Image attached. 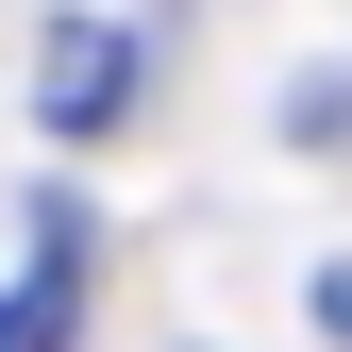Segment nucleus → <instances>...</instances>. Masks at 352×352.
Wrapping results in <instances>:
<instances>
[{
    "mask_svg": "<svg viewBox=\"0 0 352 352\" xmlns=\"http://www.w3.org/2000/svg\"><path fill=\"white\" fill-rule=\"evenodd\" d=\"M135 118V34L118 17H51V51H34V135H118Z\"/></svg>",
    "mask_w": 352,
    "mask_h": 352,
    "instance_id": "obj_1",
    "label": "nucleus"
},
{
    "mask_svg": "<svg viewBox=\"0 0 352 352\" xmlns=\"http://www.w3.org/2000/svg\"><path fill=\"white\" fill-rule=\"evenodd\" d=\"M67 336H84V218L34 201L17 269H0V352H67Z\"/></svg>",
    "mask_w": 352,
    "mask_h": 352,
    "instance_id": "obj_2",
    "label": "nucleus"
},
{
    "mask_svg": "<svg viewBox=\"0 0 352 352\" xmlns=\"http://www.w3.org/2000/svg\"><path fill=\"white\" fill-rule=\"evenodd\" d=\"M319 336H352V269H319Z\"/></svg>",
    "mask_w": 352,
    "mask_h": 352,
    "instance_id": "obj_3",
    "label": "nucleus"
}]
</instances>
